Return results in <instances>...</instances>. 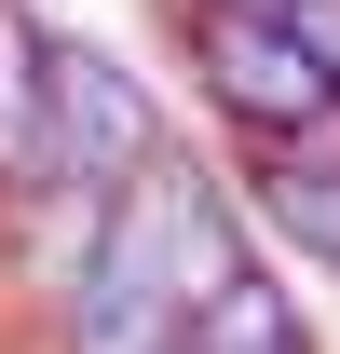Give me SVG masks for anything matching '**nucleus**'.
<instances>
[{"label": "nucleus", "mask_w": 340, "mask_h": 354, "mask_svg": "<svg viewBox=\"0 0 340 354\" xmlns=\"http://www.w3.org/2000/svg\"><path fill=\"white\" fill-rule=\"evenodd\" d=\"M164 150V109L136 95V68L55 41V123H41V191H123Z\"/></svg>", "instance_id": "obj_2"}, {"label": "nucleus", "mask_w": 340, "mask_h": 354, "mask_svg": "<svg viewBox=\"0 0 340 354\" xmlns=\"http://www.w3.org/2000/svg\"><path fill=\"white\" fill-rule=\"evenodd\" d=\"M218 14H272V28H286V14H313V0H218Z\"/></svg>", "instance_id": "obj_5"}, {"label": "nucleus", "mask_w": 340, "mask_h": 354, "mask_svg": "<svg viewBox=\"0 0 340 354\" xmlns=\"http://www.w3.org/2000/svg\"><path fill=\"white\" fill-rule=\"evenodd\" d=\"M41 123H55V28L0 0V205L41 191Z\"/></svg>", "instance_id": "obj_4"}, {"label": "nucleus", "mask_w": 340, "mask_h": 354, "mask_svg": "<svg viewBox=\"0 0 340 354\" xmlns=\"http://www.w3.org/2000/svg\"><path fill=\"white\" fill-rule=\"evenodd\" d=\"M258 205H272V232H286L313 272H340V109L299 150H258Z\"/></svg>", "instance_id": "obj_3"}, {"label": "nucleus", "mask_w": 340, "mask_h": 354, "mask_svg": "<svg viewBox=\"0 0 340 354\" xmlns=\"http://www.w3.org/2000/svg\"><path fill=\"white\" fill-rule=\"evenodd\" d=\"M177 41H191V82L218 95V123L245 136V150H299V136L340 109L327 68L299 55V28H272V14H218V0H191Z\"/></svg>", "instance_id": "obj_1"}]
</instances>
